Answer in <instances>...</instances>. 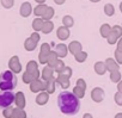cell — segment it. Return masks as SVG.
Wrapping results in <instances>:
<instances>
[{"label": "cell", "instance_id": "6da1fadb", "mask_svg": "<svg viewBox=\"0 0 122 118\" xmlns=\"http://www.w3.org/2000/svg\"><path fill=\"white\" fill-rule=\"evenodd\" d=\"M57 106L60 111L67 116H74L80 110V100L76 93L62 91L57 95Z\"/></svg>", "mask_w": 122, "mask_h": 118}, {"label": "cell", "instance_id": "7a4b0ae2", "mask_svg": "<svg viewBox=\"0 0 122 118\" xmlns=\"http://www.w3.org/2000/svg\"><path fill=\"white\" fill-rule=\"evenodd\" d=\"M17 86V76L12 71H5L0 74V90L12 91Z\"/></svg>", "mask_w": 122, "mask_h": 118}, {"label": "cell", "instance_id": "3957f363", "mask_svg": "<svg viewBox=\"0 0 122 118\" xmlns=\"http://www.w3.org/2000/svg\"><path fill=\"white\" fill-rule=\"evenodd\" d=\"M16 99V94H13L12 91H1L0 92V109L10 107Z\"/></svg>", "mask_w": 122, "mask_h": 118}, {"label": "cell", "instance_id": "277c9868", "mask_svg": "<svg viewBox=\"0 0 122 118\" xmlns=\"http://www.w3.org/2000/svg\"><path fill=\"white\" fill-rule=\"evenodd\" d=\"M15 103L17 104L18 107H23V106H24V97H23L22 93H17V94H16Z\"/></svg>", "mask_w": 122, "mask_h": 118}, {"label": "cell", "instance_id": "5b68a950", "mask_svg": "<svg viewBox=\"0 0 122 118\" xmlns=\"http://www.w3.org/2000/svg\"><path fill=\"white\" fill-rule=\"evenodd\" d=\"M3 114H4V117H5V118H12V117H13V109H12L11 106H10V107L4 109Z\"/></svg>", "mask_w": 122, "mask_h": 118}, {"label": "cell", "instance_id": "8992f818", "mask_svg": "<svg viewBox=\"0 0 122 118\" xmlns=\"http://www.w3.org/2000/svg\"><path fill=\"white\" fill-rule=\"evenodd\" d=\"M13 118H25L24 111H22L20 109H15L13 110Z\"/></svg>", "mask_w": 122, "mask_h": 118}, {"label": "cell", "instance_id": "52a82bcc", "mask_svg": "<svg viewBox=\"0 0 122 118\" xmlns=\"http://www.w3.org/2000/svg\"><path fill=\"white\" fill-rule=\"evenodd\" d=\"M84 118H91V116H89V114H85V116H84Z\"/></svg>", "mask_w": 122, "mask_h": 118}]
</instances>
